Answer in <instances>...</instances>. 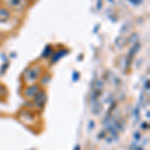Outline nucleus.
Here are the masks:
<instances>
[{
	"label": "nucleus",
	"mask_w": 150,
	"mask_h": 150,
	"mask_svg": "<svg viewBox=\"0 0 150 150\" xmlns=\"http://www.w3.org/2000/svg\"><path fill=\"white\" fill-rule=\"evenodd\" d=\"M76 150H79V146H76Z\"/></svg>",
	"instance_id": "39448f33"
},
{
	"label": "nucleus",
	"mask_w": 150,
	"mask_h": 150,
	"mask_svg": "<svg viewBox=\"0 0 150 150\" xmlns=\"http://www.w3.org/2000/svg\"><path fill=\"white\" fill-rule=\"evenodd\" d=\"M66 53H67V50H60V51H58L57 54L55 55L54 57H53L52 61L55 62V61H57V60H59V58H61L62 56H64Z\"/></svg>",
	"instance_id": "20e7f679"
},
{
	"label": "nucleus",
	"mask_w": 150,
	"mask_h": 150,
	"mask_svg": "<svg viewBox=\"0 0 150 150\" xmlns=\"http://www.w3.org/2000/svg\"><path fill=\"white\" fill-rule=\"evenodd\" d=\"M9 12L6 9L0 8V23L1 22H5L7 19L9 18Z\"/></svg>",
	"instance_id": "7ed1b4c3"
},
{
	"label": "nucleus",
	"mask_w": 150,
	"mask_h": 150,
	"mask_svg": "<svg viewBox=\"0 0 150 150\" xmlns=\"http://www.w3.org/2000/svg\"><path fill=\"white\" fill-rule=\"evenodd\" d=\"M8 4L14 8H22L25 5V0H8Z\"/></svg>",
	"instance_id": "f03ea898"
},
{
	"label": "nucleus",
	"mask_w": 150,
	"mask_h": 150,
	"mask_svg": "<svg viewBox=\"0 0 150 150\" xmlns=\"http://www.w3.org/2000/svg\"><path fill=\"white\" fill-rule=\"evenodd\" d=\"M40 72V68H33V69H29L28 73H27V80L28 81H32L35 80L38 77Z\"/></svg>",
	"instance_id": "f257e3e1"
}]
</instances>
